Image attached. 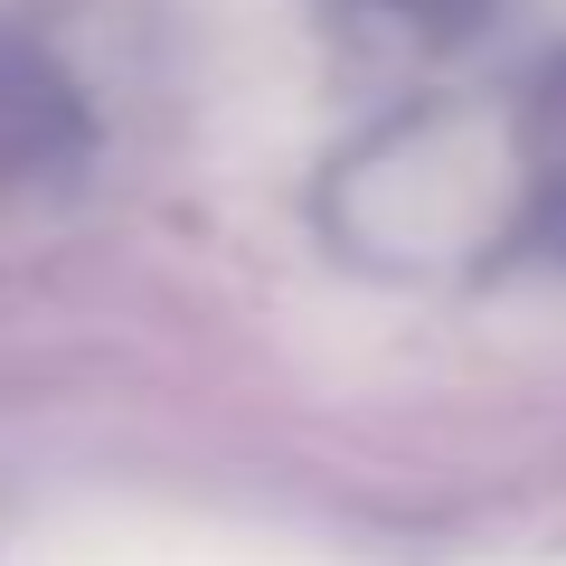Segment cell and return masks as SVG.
I'll use <instances>...</instances> for the list:
<instances>
[{"instance_id":"6da1fadb","label":"cell","mask_w":566,"mask_h":566,"mask_svg":"<svg viewBox=\"0 0 566 566\" xmlns=\"http://www.w3.org/2000/svg\"><path fill=\"white\" fill-rule=\"evenodd\" d=\"M95 161V104L66 76L57 48H39L29 29H0V218L48 189H66Z\"/></svg>"}]
</instances>
